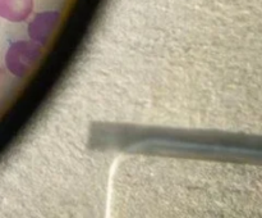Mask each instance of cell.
<instances>
[{
	"mask_svg": "<svg viewBox=\"0 0 262 218\" xmlns=\"http://www.w3.org/2000/svg\"><path fill=\"white\" fill-rule=\"evenodd\" d=\"M42 55V45L36 41H15L5 54L8 71L17 77H26Z\"/></svg>",
	"mask_w": 262,
	"mask_h": 218,
	"instance_id": "obj_1",
	"label": "cell"
},
{
	"mask_svg": "<svg viewBox=\"0 0 262 218\" xmlns=\"http://www.w3.org/2000/svg\"><path fill=\"white\" fill-rule=\"evenodd\" d=\"M60 13L56 10L38 13L28 25V35L36 43L45 45L58 28Z\"/></svg>",
	"mask_w": 262,
	"mask_h": 218,
	"instance_id": "obj_2",
	"label": "cell"
},
{
	"mask_svg": "<svg viewBox=\"0 0 262 218\" xmlns=\"http://www.w3.org/2000/svg\"><path fill=\"white\" fill-rule=\"evenodd\" d=\"M33 9V0H0V17L9 22H23Z\"/></svg>",
	"mask_w": 262,
	"mask_h": 218,
	"instance_id": "obj_3",
	"label": "cell"
}]
</instances>
